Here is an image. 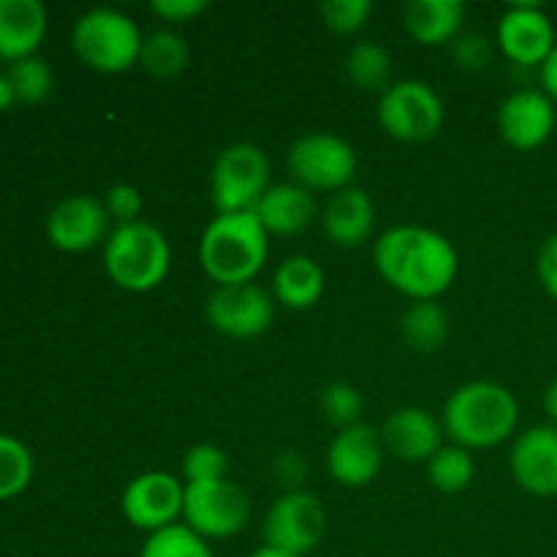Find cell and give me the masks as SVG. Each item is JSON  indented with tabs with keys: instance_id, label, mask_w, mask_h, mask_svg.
<instances>
[{
	"instance_id": "9c48e42d",
	"label": "cell",
	"mask_w": 557,
	"mask_h": 557,
	"mask_svg": "<svg viewBox=\"0 0 557 557\" xmlns=\"http://www.w3.org/2000/svg\"><path fill=\"white\" fill-rule=\"evenodd\" d=\"M250 498L237 482L232 479H218V482L185 484L183 504V525L199 533L207 542H221L232 539L248 528Z\"/></svg>"
},
{
	"instance_id": "4316f807",
	"label": "cell",
	"mask_w": 557,
	"mask_h": 557,
	"mask_svg": "<svg viewBox=\"0 0 557 557\" xmlns=\"http://www.w3.org/2000/svg\"><path fill=\"white\" fill-rule=\"evenodd\" d=\"M428 476L430 484L435 490L446 495H457L462 490H468L476 479V460H473L471 449H462V446L449 444L441 446L433 455V460L428 462Z\"/></svg>"
},
{
	"instance_id": "7c38bea8",
	"label": "cell",
	"mask_w": 557,
	"mask_h": 557,
	"mask_svg": "<svg viewBox=\"0 0 557 557\" xmlns=\"http://www.w3.org/2000/svg\"><path fill=\"white\" fill-rule=\"evenodd\" d=\"M185 484L166 471H147L131 479L120 509L134 528L150 533L172 528L183 520Z\"/></svg>"
},
{
	"instance_id": "836d02e7",
	"label": "cell",
	"mask_w": 557,
	"mask_h": 557,
	"mask_svg": "<svg viewBox=\"0 0 557 557\" xmlns=\"http://www.w3.org/2000/svg\"><path fill=\"white\" fill-rule=\"evenodd\" d=\"M103 207H107L109 218L114 221V226H125V223L141 221V210H145V199H141V190L136 185L120 183L112 185L103 196Z\"/></svg>"
},
{
	"instance_id": "3957f363",
	"label": "cell",
	"mask_w": 557,
	"mask_h": 557,
	"mask_svg": "<svg viewBox=\"0 0 557 557\" xmlns=\"http://www.w3.org/2000/svg\"><path fill=\"white\" fill-rule=\"evenodd\" d=\"M270 256V234L256 212L215 215L199 243V261L215 286L253 283Z\"/></svg>"
},
{
	"instance_id": "f35d334b",
	"label": "cell",
	"mask_w": 557,
	"mask_h": 557,
	"mask_svg": "<svg viewBox=\"0 0 557 557\" xmlns=\"http://www.w3.org/2000/svg\"><path fill=\"white\" fill-rule=\"evenodd\" d=\"M539 82H542V90L557 103V44L549 58L539 65Z\"/></svg>"
},
{
	"instance_id": "277c9868",
	"label": "cell",
	"mask_w": 557,
	"mask_h": 557,
	"mask_svg": "<svg viewBox=\"0 0 557 557\" xmlns=\"http://www.w3.org/2000/svg\"><path fill=\"white\" fill-rule=\"evenodd\" d=\"M103 270L123 292H152L172 270V245L161 228L147 221L114 226L103 243Z\"/></svg>"
},
{
	"instance_id": "6da1fadb",
	"label": "cell",
	"mask_w": 557,
	"mask_h": 557,
	"mask_svg": "<svg viewBox=\"0 0 557 557\" xmlns=\"http://www.w3.org/2000/svg\"><path fill=\"white\" fill-rule=\"evenodd\" d=\"M379 275L411 302L438 299L449 292L460 270V256L449 237L428 226H392L375 239Z\"/></svg>"
},
{
	"instance_id": "9a60e30c",
	"label": "cell",
	"mask_w": 557,
	"mask_h": 557,
	"mask_svg": "<svg viewBox=\"0 0 557 557\" xmlns=\"http://www.w3.org/2000/svg\"><path fill=\"white\" fill-rule=\"evenodd\" d=\"M557 125V103L544 90H517L498 107L500 139L517 152L547 145Z\"/></svg>"
},
{
	"instance_id": "d590c367",
	"label": "cell",
	"mask_w": 557,
	"mask_h": 557,
	"mask_svg": "<svg viewBox=\"0 0 557 557\" xmlns=\"http://www.w3.org/2000/svg\"><path fill=\"white\" fill-rule=\"evenodd\" d=\"M150 11L158 20L185 25V22H194L205 14L207 0H152Z\"/></svg>"
},
{
	"instance_id": "ac0fdd59",
	"label": "cell",
	"mask_w": 557,
	"mask_h": 557,
	"mask_svg": "<svg viewBox=\"0 0 557 557\" xmlns=\"http://www.w3.org/2000/svg\"><path fill=\"white\" fill-rule=\"evenodd\" d=\"M444 424L428 408L406 406L389 413L381 430L384 449L403 462H430L444 446Z\"/></svg>"
},
{
	"instance_id": "8d00e7d4",
	"label": "cell",
	"mask_w": 557,
	"mask_h": 557,
	"mask_svg": "<svg viewBox=\"0 0 557 557\" xmlns=\"http://www.w3.org/2000/svg\"><path fill=\"white\" fill-rule=\"evenodd\" d=\"M536 275L544 292L553 299H557V232L549 234V237L544 239L542 248H539Z\"/></svg>"
},
{
	"instance_id": "7402d4cb",
	"label": "cell",
	"mask_w": 557,
	"mask_h": 557,
	"mask_svg": "<svg viewBox=\"0 0 557 557\" xmlns=\"http://www.w3.org/2000/svg\"><path fill=\"white\" fill-rule=\"evenodd\" d=\"M466 5L460 0H411L403 9L408 36L422 47H444L460 36Z\"/></svg>"
},
{
	"instance_id": "1f68e13d",
	"label": "cell",
	"mask_w": 557,
	"mask_h": 557,
	"mask_svg": "<svg viewBox=\"0 0 557 557\" xmlns=\"http://www.w3.org/2000/svg\"><path fill=\"white\" fill-rule=\"evenodd\" d=\"M226 473H228V457L221 446L196 444L185 451L183 457L185 484L218 482V479H226Z\"/></svg>"
},
{
	"instance_id": "2e32d148",
	"label": "cell",
	"mask_w": 557,
	"mask_h": 557,
	"mask_svg": "<svg viewBox=\"0 0 557 557\" xmlns=\"http://www.w3.org/2000/svg\"><path fill=\"white\" fill-rule=\"evenodd\" d=\"M381 466H384V441L368 424L337 430L326 449L330 476L343 487H368L381 473Z\"/></svg>"
},
{
	"instance_id": "83f0119b",
	"label": "cell",
	"mask_w": 557,
	"mask_h": 557,
	"mask_svg": "<svg viewBox=\"0 0 557 557\" xmlns=\"http://www.w3.org/2000/svg\"><path fill=\"white\" fill-rule=\"evenodd\" d=\"M33 462L30 449L14 435L0 433V500H11L25 493L33 482Z\"/></svg>"
},
{
	"instance_id": "4fadbf2b",
	"label": "cell",
	"mask_w": 557,
	"mask_h": 557,
	"mask_svg": "<svg viewBox=\"0 0 557 557\" xmlns=\"http://www.w3.org/2000/svg\"><path fill=\"white\" fill-rule=\"evenodd\" d=\"M500 54L515 65H542L555 49V25L547 11L536 3H515L500 14L495 33Z\"/></svg>"
},
{
	"instance_id": "484cf974",
	"label": "cell",
	"mask_w": 557,
	"mask_h": 557,
	"mask_svg": "<svg viewBox=\"0 0 557 557\" xmlns=\"http://www.w3.org/2000/svg\"><path fill=\"white\" fill-rule=\"evenodd\" d=\"M346 76L359 90H381L389 87L392 54L379 41H359L346 54Z\"/></svg>"
},
{
	"instance_id": "44dd1931",
	"label": "cell",
	"mask_w": 557,
	"mask_h": 557,
	"mask_svg": "<svg viewBox=\"0 0 557 557\" xmlns=\"http://www.w3.org/2000/svg\"><path fill=\"white\" fill-rule=\"evenodd\" d=\"M47 36V9L41 0H0V60L33 58Z\"/></svg>"
},
{
	"instance_id": "8992f818",
	"label": "cell",
	"mask_w": 557,
	"mask_h": 557,
	"mask_svg": "<svg viewBox=\"0 0 557 557\" xmlns=\"http://www.w3.org/2000/svg\"><path fill=\"white\" fill-rule=\"evenodd\" d=\"M270 158L253 141H234L215 158L210 177V196L215 215L253 212L261 196L270 190Z\"/></svg>"
},
{
	"instance_id": "30bf717a",
	"label": "cell",
	"mask_w": 557,
	"mask_h": 557,
	"mask_svg": "<svg viewBox=\"0 0 557 557\" xmlns=\"http://www.w3.org/2000/svg\"><path fill=\"white\" fill-rule=\"evenodd\" d=\"M261 533L267 547L305 557L319 547L326 533L324 504L308 490H286L267 509Z\"/></svg>"
},
{
	"instance_id": "d6986e66",
	"label": "cell",
	"mask_w": 557,
	"mask_h": 557,
	"mask_svg": "<svg viewBox=\"0 0 557 557\" xmlns=\"http://www.w3.org/2000/svg\"><path fill=\"white\" fill-rule=\"evenodd\" d=\"M253 212L270 237L272 234L275 237H297L315 221L319 205L308 188L292 180V183L270 185V190L261 196Z\"/></svg>"
},
{
	"instance_id": "d4e9b609",
	"label": "cell",
	"mask_w": 557,
	"mask_h": 557,
	"mask_svg": "<svg viewBox=\"0 0 557 557\" xmlns=\"http://www.w3.org/2000/svg\"><path fill=\"white\" fill-rule=\"evenodd\" d=\"M190 63V47L177 30L172 27H163V30L150 33L145 36V44H141L139 65L150 76H158V79H172V76H180Z\"/></svg>"
},
{
	"instance_id": "cb8c5ba5",
	"label": "cell",
	"mask_w": 557,
	"mask_h": 557,
	"mask_svg": "<svg viewBox=\"0 0 557 557\" xmlns=\"http://www.w3.org/2000/svg\"><path fill=\"white\" fill-rule=\"evenodd\" d=\"M403 341L417 354H435L449 341V313L438 305V299L411 302L400 321Z\"/></svg>"
},
{
	"instance_id": "4dcf8cb0",
	"label": "cell",
	"mask_w": 557,
	"mask_h": 557,
	"mask_svg": "<svg viewBox=\"0 0 557 557\" xmlns=\"http://www.w3.org/2000/svg\"><path fill=\"white\" fill-rule=\"evenodd\" d=\"M321 413H324L326 422L335 424L337 430L362 424L364 395L354 384L335 381V384H330L321 392Z\"/></svg>"
},
{
	"instance_id": "60d3db41",
	"label": "cell",
	"mask_w": 557,
	"mask_h": 557,
	"mask_svg": "<svg viewBox=\"0 0 557 557\" xmlns=\"http://www.w3.org/2000/svg\"><path fill=\"white\" fill-rule=\"evenodd\" d=\"M11 103H14V96H11L9 76H5V71L0 69V112H3V109H9Z\"/></svg>"
},
{
	"instance_id": "b9f144b4",
	"label": "cell",
	"mask_w": 557,
	"mask_h": 557,
	"mask_svg": "<svg viewBox=\"0 0 557 557\" xmlns=\"http://www.w3.org/2000/svg\"><path fill=\"white\" fill-rule=\"evenodd\" d=\"M250 557H297V555H292V553H283V549L267 547V544H264V547H259V549H256V553L250 555Z\"/></svg>"
},
{
	"instance_id": "e575fe53",
	"label": "cell",
	"mask_w": 557,
	"mask_h": 557,
	"mask_svg": "<svg viewBox=\"0 0 557 557\" xmlns=\"http://www.w3.org/2000/svg\"><path fill=\"white\" fill-rule=\"evenodd\" d=\"M495 44L482 33H460L451 41V54L466 71H484L493 63Z\"/></svg>"
},
{
	"instance_id": "52a82bcc",
	"label": "cell",
	"mask_w": 557,
	"mask_h": 557,
	"mask_svg": "<svg viewBox=\"0 0 557 557\" xmlns=\"http://www.w3.org/2000/svg\"><path fill=\"white\" fill-rule=\"evenodd\" d=\"M286 166L294 183L308 188L310 194L315 190L337 194L343 188H351L359 161L354 147L343 136L313 131V134L299 136L288 147Z\"/></svg>"
},
{
	"instance_id": "d6a6232c",
	"label": "cell",
	"mask_w": 557,
	"mask_h": 557,
	"mask_svg": "<svg viewBox=\"0 0 557 557\" xmlns=\"http://www.w3.org/2000/svg\"><path fill=\"white\" fill-rule=\"evenodd\" d=\"M319 14L332 33H337V36H354L373 16V3L370 0H324L319 5Z\"/></svg>"
},
{
	"instance_id": "f1b7e54d",
	"label": "cell",
	"mask_w": 557,
	"mask_h": 557,
	"mask_svg": "<svg viewBox=\"0 0 557 557\" xmlns=\"http://www.w3.org/2000/svg\"><path fill=\"white\" fill-rule=\"evenodd\" d=\"M5 76H9L14 103H41L47 101L54 90L52 69H49L47 60L38 58V54L11 63Z\"/></svg>"
},
{
	"instance_id": "74e56055",
	"label": "cell",
	"mask_w": 557,
	"mask_h": 557,
	"mask_svg": "<svg viewBox=\"0 0 557 557\" xmlns=\"http://www.w3.org/2000/svg\"><path fill=\"white\" fill-rule=\"evenodd\" d=\"M275 473L277 479H283L286 484H292V490L297 487L299 482H305V473H308V466H305V457L297 455V451H281L275 457Z\"/></svg>"
},
{
	"instance_id": "e0dca14e",
	"label": "cell",
	"mask_w": 557,
	"mask_h": 557,
	"mask_svg": "<svg viewBox=\"0 0 557 557\" xmlns=\"http://www.w3.org/2000/svg\"><path fill=\"white\" fill-rule=\"evenodd\" d=\"M511 476L525 493L536 498L557 495V428L536 424L520 433L511 444Z\"/></svg>"
},
{
	"instance_id": "5b68a950",
	"label": "cell",
	"mask_w": 557,
	"mask_h": 557,
	"mask_svg": "<svg viewBox=\"0 0 557 557\" xmlns=\"http://www.w3.org/2000/svg\"><path fill=\"white\" fill-rule=\"evenodd\" d=\"M139 25L117 9H90L76 20L71 30V47L87 69L98 74H123L139 63Z\"/></svg>"
},
{
	"instance_id": "f546056e",
	"label": "cell",
	"mask_w": 557,
	"mask_h": 557,
	"mask_svg": "<svg viewBox=\"0 0 557 557\" xmlns=\"http://www.w3.org/2000/svg\"><path fill=\"white\" fill-rule=\"evenodd\" d=\"M139 557H215V553L207 539L177 522V525L150 533L141 544Z\"/></svg>"
},
{
	"instance_id": "603a6c76",
	"label": "cell",
	"mask_w": 557,
	"mask_h": 557,
	"mask_svg": "<svg viewBox=\"0 0 557 557\" xmlns=\"http://www.w3.org/2000/svg\"><path fill=\"white\" fill-rule=\"evenodd\" d=\"M326 275L310 256H288L272 281V297L286 310H310L324 297Z\"/></svg>"
},
{
	"instance_id": "ffe728a7",
	"label": "cell",
	"mask_w": 557,
	"mask_h": 557,
	"mask_svg": "<svg viewBox=\"0 0 557 557\" xmlns=\"http://www.w3.org/2000/svg\"><path fill=\"white\" fill-rule=\"evenodd\" d=\"M324 234L337 248H359L370 239L375 226L373 199L362 188H343L330 196L324 207Z\"/></svg>"
},
{
	"instance_id": "5bb4252c",
	"label": "cell",
	"mask_w": 557,
	"mask_h": 557,
	"mask_svg": "<svg viewBox=\"0 0 557 557\" xmlns=\"http://www.w3.org/2000/svg\"><path fill=\"white\" fill-rule=\"evenodd\" d=\"M109 223L112 218L103 207V199L76 194L52 207L47 215V239L63 253H82L107 243L112 232Z\"/></svg>"
},
{
	"instance_id": "ba28073f",
	"label": "cell",
	"mask_w": 557,
	"mask_h": 557,
	"mask_svg": "<svg viewBox=\"0 0 557 557\" xmlns=\"http://www.w3.org/2000/svg\"><path fill=\"white\" fill-rule=\"evenodd\" d=\"M444 101L424 79L392 82L379 98V125L397 141L419 145L433 139L444 125Z\"/></svg>"
},
{
	"instance_id": "8fae6325",
	"label": "cell",
	"mask_w": 557,
	"mask_h": 557,
	"mask_svg": "<svg viewBox=\"0 0 557 557\" xmlns=\"http://www.w3.org/2000/svg\"><path fill=\"white\" fill-rule=\"evenodd\" d=\"M275 297L259 283L243 286H215L207 297V324L232 341H253L261 337L275 321Z\"/></svg>"
},
{
	"instance_id": "7a4b0ae2",
	"label": "cell",
	"mask_w": 557,
	"mask_h": 557,
	"mask_svg": "<svg viewBox=\"0 0 557 557\" xmlns=\"http://www.w3.org/2000/svg\"><path fill=\"white\" fill-rule=\"evenodd\" d=\"M446 438L462 449H493L517 433L520 403L495 381H468L457 386L444 406Z\"/></svg>"
},
{
	"instance_id": "ab89813d",
	"label": "cell",
	"mask_w": 557,
	"mask_h": 557,
	"mask_svg": "<svg viewBox=\"0 0 557 557\" xmlns=\"http://www.w3.org/2000/svg\"><path fill=\"white\" fill-rule=\"evenodd\" d=\"M542 406H544V413H547L549 424H553V428H557V379L549 381L547 389H544Z\"/></svg>"
}]
</instances>
